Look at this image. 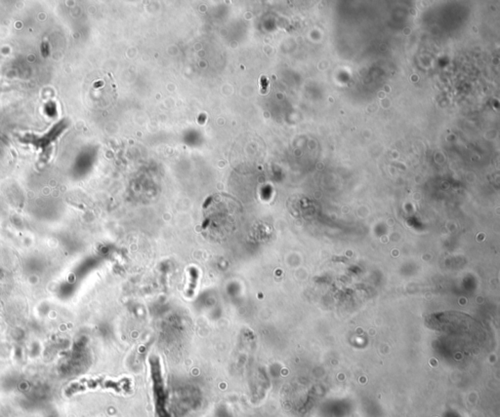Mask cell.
I'll return each mask as SVG.
<instances>
[{
  "instance_id": "1",
  "label": "cell",
  "mask_w": 500,
  "mask_h": 417,
  "mask_svg": "<svg viewBox=\"0 0 500 417\" xmlns=\"http://www.w3.org/2000/svg\"><path fill=\"white\" fill-rule=\"evenodd\" d=\"M204 230L217 241L229 237L238 228L241 206L226 194L212 195L204 205Z\"/></svg>"
},
{
  "instance_id": "3",
  "label": "cell",
  "mask_w": 500,
  "mask_h": 417,
  "mask_svg": "<svg viewBox=\"0 0 500 417\" xmlns=\"http://www.w3.org/2000/svg\"><path fill=\"white\" fill-rule=\"evenodd\" d=\"M152 365V375L153 380V393H155L156 409L160 417H168L167 413V393L160 372V362L158 359H151Z\"/></svg>"
},
{
  "instance_id": "2",
  "label": "cell",
  "mask_w": 500,
  "mask_h": 417,
  "mask_svg": "<svg viewBox=\"0 0 500 417\" xmlns=\"http://www.w3.org/2000/svg\"><path fill=\"white\" fill-rule=\"evenodd\" d=\"M101 387V388L113 389L119 393H128L130 390V382L128 380H123V381H114V380L96 379H84L82 381L77 382L70 385L68 389V394H75L77 392L82 391L85 389H95Z\"/></svg>"
}]
</instances>
